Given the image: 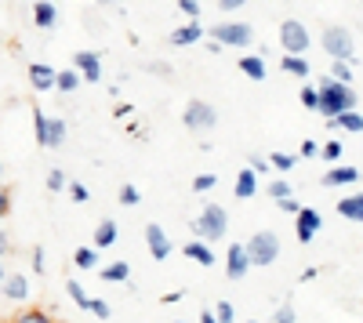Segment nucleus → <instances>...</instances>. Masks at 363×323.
Returning <instances> with one entry per match:
<instances>
[{"instance_id": "1", "label": "nucleus", "mask_w": 363, "mask_h": 323, "mask_svg": "<svg viewBox=\"0 0 363 323\" xmlns=\"http://www.w3.org/2000/svg\"><path fill=\"white\" fill-rule=\"evenodd\" d=\"M316 91H320V106H316V113L323 116V120H335L338 113H345V109H356V91H352V84H342V80H335V76H320V84H316Z\"/></svg>"}, {"instance_id": "2", "label": "nucleus", "mask_w": 363, "mask_h": 323, "mask_svg": "<svg viewBox=\"0 0 363 323\" xmlns=\"http://www.w3.org/2000/svg\"><path fill=\"white\" fill-rule=\"evenodd\" d=\"M189 229H193V237H200L207 244H218L229 232V215H225L222 203H203V211L189 222Z\"/></svg>"}, {"instance_id": "3", "label": "nucleus", "mask_w": 363, "mask_h": 323, "mask_svg": "<svg viewBox=\"0 0 363 323\" xmlns=\"http://www.w3.org/2000/svg\"><path fill=\"white\" fill-rule=\"evenodd\" d=\"M320 47L330 58H345V62H356V40L349 26H327L320 33Z\"/></svg>"}, {"instance_id": "4", "label": "nucleus", "mask_w": 363, "mask_h": 323, "mask_svg": "<svg viewBox=\"0 0 363 323\" xmlns=\"http://www.w3.org/2000/svg\"><path fill=\"white\" fill-rule=\"evenodd\" d=\"M244 247H247L251 266H262V269H265V266H272V261L280 258V237H277L272 229H258Z\"/></svg>"}, {"instance_id": "5", "label": "nucleus", "mask_w": 363, "mask_h": 323, "mask_svg": "<svg viewBox=\"0 0 363 323\" xmlns=\"http://www.w3.org/2000/svg\"><path fill=\"white\" fill-rule=\"evenodd\" d=\"M182 124H186L193 135H203L211 128H218V109L203 102V98H189L186 109H182Z\"/></svg>"}, {"instance_id": "6", "label": "nucleus", "mask_w": 363, "mask_h": 323, "mask_svg": "<svg viewBox=\"0 0 363 323\" xmlns=\"http://www.w3.org/2000/svg\"><path fill=\"white\" fill-rule=\"evenodd\" d=\"M211 40H218L222 47H247L255 44V29L247 22H218L211 26Z\"/></svg>"}, {"instance_id": "7", "label": "nucleus", "mask_w": 363, "mask_h": 323, "mask_svg": "<svg viewBox=\"0 0 363 323\" xmlns=\"http://www.w3.org/2000/svg\"><path fill=\"white\" fill-rule=\"evenodd\" d=\"M280 47H284L287 55H306V51L313 47V37H309L306 22L284 18V22H280Z\"/></svg>"}, {"instance_id": "8", "label": "nucleus", "mask_w": 363, "mask_h": 323, "mask_svg": "<svg viewBox=\"0 0 363 323\" xmlns=\"http://www.w3.org/2000/svg\"><path fill=\"white\" fill-rule=\"evenodd\" d=\"M145 251H149V258H153V261H167L174 254V240L167 237L164 225H157V222L145 225Z\"/></svg>"}, {"instance_id": "9", "label": "nucleus", "mask_w": 363, "mask_h": 323, "mask_svg": "<svg viewBox=\"0 0 363 323\" xmlns=\"http://www.w3.org/2000/svg\"><path fill=\"white\" fill-rule=\"evenodd\" d=\"M320 229H323V215L316 208H301L294 215V237H298V244H313L320 237Z\"/></svg>"}, {"instance_id": "10", "label": "nucleus", "mask_w": 363, "mask_h": 323, "mask_svg": "<svg viewBox=\"0 0 363 323\" xmlns=\"http://www.w3.org/2000/svg\"><path fill=\"white\" fill-rule=\"evenodd\" d=\"M73 69L87 80V84H102V55L99 51H77L73 55Z\"/></svg>"}, {"instance_id": "11", "label": "nucleus", "mask_w": 363, "mask_h": 323, "mask_svg": "<svg viewBox=\"0 0 363 323\" xmlns=\"http://www.w3.org/2000/svg\"><path fill=\"white\" fill-rule=\"evenodd\" d=\"M251 269L255 266L247 258V247L244 244H229V251H225V273H229V280H244Z\"/></svg>"}, {"instance_id": "12", "label": "nucleus", "mask_w": 363, "mask_h": 323, "mask_svg": "<svg viewBox=\"0 0 363 323\" xmlns=\"http://www.w3.org/2000/svg\"><path fill=\"white\" fill-rule=\"evenodd\" d=\"M359 182V171L352 164H330V171L320 178L323 189H338V186H356Z\"/></svg>"}, {"instance_id": "13", "label": "nucleus", "mask_w": 363, "mask_h": 323, "mask_svg": "<svg viewBox=\"0 0 363 323\" xmlns=\"http://www.w3.org/2000/svg\"><path fill=\"white\" fill-rule=\"evenodd\" d=\"M167 40H171L174 47H193L196 40H203V26H200V18H189V22L174 26Z\"/></svg>"}, {"instance_id": "14", "label": "nucleus", "mask_w": 363, "mask_h": 323, "mask_svg": "<svg viewBox=\"0 0 363 323\" xmlns=\"http://www.w3.org/2000/svg\"><path fill=\"white\" fill-rule=\"evenodd\" d=\"M55 76H58L55 66H48V62H29V87H33L37 95L51 91V87H55Z\"/></svg>"}, {"instance_id": "15", "label": "nucleus", "mask_w": 363, "mask_h": 323, "mask_svg": "<svg viewBox=\"0 0 363 323\" xmlns=\"http://www.w3.org/2000/svg\"><path fill=\"white\" fill-rule=\"evenodd\" d=\"M0 295H4L8 302H29V280L22 273H8L4 280H0Z\"/></svg>"}, {"instance_id": "16", "label": "nucleus", "mask_w": 363, "mask_h": 323, "mask_svg": "<svg viewBox=\"0 0 363 323\" xmlns=\"http://www.w3.org/2000/svg\"><path fill=\"white\" fill-rule=\"evenodd\" d=\"M182 254H186L189 261H196V266H203V269L215 266V251H211V244L200 240V237H193L189 244H182Z\"/></svg>"}, {"instance_id": "17", "label": "nucleus", "mask_w": 363, "mask_h": 323, "mask_svg": "<svg viewBox=\"0 0 363 323\" xmlns=\"http://www.w3.org/2000/svg\"><path fill=\"white\" fill-rule=\"evenodd\" d=\"M236 69L244 73L247 80H255V84H262L265 76H269V66H265V55H244L236 62Z\"/></svg>"}, {"instance_id": "18", "label": "nucleus", "mask_w": 363, "mask_h": 323, "mask_svg": "<svg viewBox=\"0 0 363 323\" xmlns=\"http://www.w3.org/2000/svg\"><path fill=\"white\" fill-rule=\"evenodd\" d=\"M258 189H262V182H258V174H255L251 167H244V171L236 174V186H233V196H236V200H251Z\"/></svg>"}, {"instance_id": "19", "label": "nucleus", "mask_w": 363, "mask_h": 323, "mask_svg": "<svg viewBox=\"0 0 363 323\" xmlns=\"http://www.w3.org/2000/svg\"><path fill=\"white\" fill-rule=\"evenodd\" d=\"M338 215H342L345 222L363 225V193H349V196H342V200H338Z\"/></svg>"}, {"instance_id": "20", "label": "nucleus", "mask_w": 363, "mask_h": 323, "mask_svg": "<svg viewBox=\"0 0 363 323\" xmlns=\"http://www.w3.org/2000/svg\"><path fill=\"white\" fill-rule=\"evenodd\" d=\"M33 26L44 29V33L58 26V8L51 4V0H37V4H33Z\"/></svg>"}, {"instance_id": "21", "label": "nucleus", "mask_w": 363, "mask_h": 323, "mask_svg": "<svg viewBox=\"0 0 363 323\" xmlns=\"http://www.w3.org/2000/svg\"><path fill=\"white\" fill-rule=\"evenodd\" d=\"M116 237H120L116 218H102V222L95 225V237H91V244H95L99 251H106V247H113V244H116Z\"/></svg>"}, {"instance_id": "22", "label": "nucleus", "mask_w": 363, "mask_h": 323, "mask_svg": "<svg viewBox=\"0 0 363 323\" xmlns=\"http://www.w3.org/2000/svg\"><path fill=\"white\" fill-rule=\"evenodd\" d=\"M280 69H284L287 76H298V80H306V76L313 73V66H309L306 55H287V51H284V58H280Z\"/></svg>"}, {"instance_id": "23", "label": "nucleus", "mask_w": 363, "mask_h": 323, "mask_svg": "<svg viewBox=\"0 0 363 323\" xmlns=\"http://www.w3.org/2000/svg\"><path fill=\"white\" fill-rule=\"evenodd\" d=\"M66 138H69V124L62 116H48V145L44 149H58V145H66Z\"/></svg>"}, {"instance_id": "24", "label": "nucleus", "mask_w": 363, "mask_h": 323, "mask_svg": "<svg viewBox=\"0 0 363 323\" xmlns=\"http://www.w3.org/2000/svg\"><path fill=\"white\" fill-rule=\"evenodd\" d=\"M327 128H342V131H352V135H359L363 131V113L359 109H345V113H338L335 120H327Z\"/></svg>"}, {"instance_id": "25", "label": "nucleus", "mask_w": 363, "mask_h": 323, "mask_svg": "<svg viewBox=\"0 0 363 323\" xmlns=\"http://www.w3.org/2000/svg\"><path fill=\"white\" fill-rule=\"evenodd\" d=\"M99 276L106 283H131V266H128V261H109V266H102Z\"/></svg>"}, {"instance_id": "26", "label": "nucleus", "mask_w": 363, "mask_h": 323, "mask_svg": "<svg viewBox=\"0 0 363 323\" xmlns=\"http://www.w3.org/2000/svg\"><path fill=\"white\" fill-rule=\"evenodd\" d=\"M80 84H84V76H80L77 69H58V76H55V87H58L62 95H77Z\"/></svg>"}, {"instance_id": "27", "label": "nucleus", "mask_w": 363, "mask_h": 323, "mask_svg": "<svg viewBox=\"0 0 363 323\" xmlns=\"http://www.w3.org/2000/svg\"><path fill=\"white\" fill-rule=\"evenodd\" d=\"M73 266L84 269V273L99 269V247H95V244H91V247H77V251H73Z\"/></svg>"}, {"instance_id": "28", "label": "nucleus", "mask_w": 363, "mask_h": 323, "mask_svg": "<svg viewBox=\"0 0 363 323\" xmlns=\"http://www.w3.org/2000/svg\"><path fill=\"white\" fill-rule=\"evenodd\" d=\"M33 138H37L40 149L48 145V113H44L40 106H33Z\"/></svg>"}, {"instance_id": "29", "label": "nucleus", "mask_w": 363, "mask_h": 323, "mask_svg": "<svg viewBox=\"0 0 363 323\" xmlns=\"http://www.w3.org/2000/svg\"><path fill=\"white\" fill-rule=\"evenodd\" d=\"M15 323H55V316L44 312V309H22V312L15 316Z\"/></svg>"}, {"instance_id": "30", "label": "nucleus", "mask_w": 363, "mask_h": 323, "mask_svg": "<svg viewBox=\"0 0 363 323\" xmlns=\"http://www.w3.org/2000/svg\"><path fill=\"white\" fill-rule=\"evenodd\" d=\"M342 153H345V149H342V142H338V138H330V142L320 145V160H327V164H338Z\"/></svg>"}, {"instance_id": "31", "label": "nucleus", "mask_w": 363, "mask_h": 323, "mask_svg": "<svg viewBox=\"0 0 363 323\" xmlns=\"http://www.w3.org/2000/svg\"><path fill=\"white\" fill-rule=\"evenodd\" d=\"M84 312H91L95 319H109L113 316V305L106 302V298H87V309Z\"/></svg>"}, {"instance_id": "32", "label": "nucleus", "mask_w": 363, "mask_h": 323, "mask_svg": "<svg viewBox=\"0 0 363 323\" xmlns=\"http://www.w3.org/2000/svg\"><path fill=\"white\" fill-rule=\"evenodd\" d=\"M116 200L124 203V208H138V203H142V189H138V186H120Z\"/></svg>"}, {"instance_id": "33", "label": "nucleus", "mask_w": 363, "mask_h": 323, "mask_svg": "<svg viewBox=\"0 0 363 323\" xmlns=\"http://www.w3.org/2000/svg\"><path fill=\"white\" fill-rule=\"evenodd\" d=\"M66 186H69V178H66V171H58V167H51V171H48V193H66Z\"/></svg>"}, {"instance_id": "34", "label": "nucleus", "mask_w": 363, "mask_h": 323, "mask_svg": "<svg viewBox=\"0 0 363 323\" xmlns=\"http://www.w3.org/2000/svg\"><path fill=\"white\" fill-rule=\"evenodd\" d=\"M66 295H69L80 309H87V298H91V295L84 290V283H80V280H66Z\"/></svg>"}, {"instance_id": "35", "label": "nucleus", "mask_w": 363, "mask_h": 323, "mask_svg": "<svg viewBox=\"0 0 363 323\" xmlns=\"http://www.w3.org/2000/svg\"><path fill=\"white\" fill-rule=\"evenodd\" d=\"M269 164H272V171H294L298 157L294 153H269Z\"/></svg>"}, {"instance_id": "36", "label": "nucleus", "mask_w": 363, "mask_h": 323, "mask_svg": "<svg viewBox=\"0 0 363 323\" xmlns=\"http://www.w3.org/2000/svg\"><path fill=\"white\" fill-rule=\"evenodd\" d=\"M330 76L342 80V84H352V62H345V58H335V66H330Z\"/></svg>"}, {"instance_id": "37", "label": "nucleus", "mask_w": 363, "mask_h": 323, "mask_svg": "<svg viewBox=\"0 0 363 323\" xmlns=\"http://www.w3.org/2000/svg\"><path fill=\"white\" fill-rule=\"evenodd\" d=\"M215 186H218V174H211V171H207V174H196L189 189H193V193H211Z\"/></svg>"}, {"instance_id": "38", "label": "nucleus", "mask_w": 363, "mask_h": 323, "mask_svg": "<svg viewBox=\"0 0 363 323\" xmlns=\"http://www.w3.org/2000/svg\"><path fill=\"white\" fill-rule=\"evenodd\" d=\"M66 193H69V200H73V203H87V200H91V189H87L84 182H69V186H66Z\"/></svg>"}, {"instance_id": "39", "label": "nucleus", "mask_w": 363, "mask_h": 323, "mask_svg": "<svg viewBox=\"0 0 363 323\" xmlns=\"http://www.w3.org/2000/svg\"><path fill=\"white\" fill-rule=\"evenodd\" d=\"M298 98H301V106H306V109H313V113H316V106H320V91H316L313 84L301 87V95H298Z\"/></svg>"}, {"instance_id": "40", "label": "nucleus", "mask_w": 363, "mask_h": 323, "mask_svg": "<svg viewBox=\"0 0 363 323\" xmlns=\"http://www.w3.org/2000/svg\"><path fill=\"white\" fill-rule=\"evenodd\" d=\"M211 312L218 316V323H236V309H233V302H218Z\"/></svg>"}, {"instance_id": "41", "label": "nucleus", "mask_w": 363, "mask_h": 323, "mask_svg": "<svg viewBox=\"0 0 363 323\" xmlns=\"http://www.w3.org/2000/svg\"><path fill=\"white\" fill-rule=\"evenodd\" d=\"M247 167H251V171L258 174V178H265V174L272 171V164H269L265 157H258V153H255V157H247Z\"/></svg>"}, {"instance_id": "42", "label": "nucleus", "mask_w": 363, "mask_h": 323, "mask_svg": "<svg viewBox=\"0 0 363 323\" xmlns=\"http://www.w3.org/2000/svg\"><path fill=\"white\" fill-rule=\"evenodd\" d=\"M265 193H269L272 200H284V196H291V182L277 178V182H272V186H265Z\"/></svg>"}, {"instance_id": "43", "label": "nucleus", "mask_w": 363, "mask_h": 323, "mask_svg": "<svg viewBox=\"0 0 363 323\" xmlns=\"http://www.w3.org/2000/svg\"><path fill=\"white\" fill-rule=\"evenodd\" d=\"M178 11L186 15V18H200L203 8H200V0H178Z\"/></svg>"}, {"instance_id": "44", "label": "nucleus", "mask_w": 363, "mask_h": 323, "mask_svg": "<svg viewBox=\"0 0 363 323\" xmlns=\"http://www.w3.org/2000/svg\"><path fill=\"white\" fill-rule=\"evenodd\" d=\"M33 273H37V276L48 273V251H44V247H33Z\"/></svg>"}, {"instance_id": "45", "label": "nucleus", "mask_w": 363, "mask_h": 323, "mask_svg": "<svg viewBox=\"0 0 363 323\" xmlns=\"http://www.w3.org/2000/svg\"><path fill=\"white\" fill-rule=\"evenodd\" d=\"M277 208H280L284 215H291V218H294V215L301 211V203H298V200H294V193H291V196H284V200H277Z\"/></svg>"}, {"instance_id": "46", "label": "nucleus", "mask_w": 363, "mask_h": 323, "mask_svg": "<svg viewBox=\"0 0 363 323\" xmlns=\"http://www.w3.org/2000/svg\"><path fill=\"white\" fill-rule=\"evenodd\" d=\"M8 215H11V189L0 186V222H4Z\"/></svg>"}, {"instance_id": "47", "label": "nucleus", "mask_w": 363, "mask_h": 323, "mask_svg": "<svg viewBox=\"0 0 363 323\" xmlns=\"http://www.w3.org/2000/svg\"><path fill=\"white\" fill-rule=\"evenodd\" d=\"M277 323H294V305H280L277 309Z\"/></svg>"}, {"instance_id": "48", "label": "nucleus", "mask_w": 363, "mask_h": 323, "mask_svg": "<svg viewBox=\"0 0 363 323\" xmlns=\"http://www.w3.org/2000/svg\"><path fill=\"white\" fill-rule=\"evenodd\" d=\"M247 0H218V11H240Z\"/></svg>"}, {"instance_id": "49", "label": "nucleus", "mask_w": 363, "mask_h": 323, "mask_svg": "<svg viewBox=\"0 0 363 323\" xmlns=\"http://www.w3.org/2000/svg\"><path fill=\"white\" fill-rule=\"evenodd\" d=\"M301 157H320V145L313 138H306V142H301Z\"/></svg>"}, {"instance_id": "50", "label": "nucleus", "mask_w": 363, "mask_h": 323, "mask_svg": "<svg viewBox=\"0 0 363 323\" xmlns=\"http://www.w3.org/2000/svg\"><path fill=\"white\" fill-rule=\"evenodd\" d=\"M182 298H186V290H167L160 302H164V305H174V302H182Z\"/></svg>"}, {"instance_id": "51", "label": "nucleus", "mask_w": 363, "mask_h": 323, "mask_svg": "<svg viewBox=\"0 0 363 323\" xmlns=\"http://www.w3.org/2000/svg\"><path fill=\"white\" fill-rule=\"evenodd\" d=\"M316 276H320V269H316V266H309V269H306V273H301V283H313V280H316Z\"/></svg>"}, {"instance_id": "52", "label": "nucleus", "mask_w": 363, "mask_h": 323, "mask_svg": "<svg viewBox=\"0 0 363 323\" xmlns=\"http://www.w3.org/2000/svg\"><path fill=\"white\" fill-rule=\"evenodd\" d=\"M149 73H157V76H167V73H171V66H164V62H153V66H149Z\"/></svg>"}, {"instance_id": "53", "label": "nucleus", "mask_w": 363, "mask_h": 323, "mask_svg": "<svg viewBox=\"0 0 363 323\" xmlns=\"http://www.w3.org/2000/svg\"><path fill=\"white\" fill-rule=\"evenodd\" d=\"M113 113H116V116H120V120H124V116H131V106H128V102H120V106H116V109H113Z\"/></svg>"}, {"instance_id": "54", "label": "nucleus", "mask_w": 363, "mask_h": 323, "mask_svg": "<svg viewBox=\"0 0 363 323\" xmlns=\"http://www.w3.org/2000/svg\"><path fill=\"white\" fill-rule=\"evenodd\" d=\"M8 254V232H4V225H0V258Z\"/></svg>"}, {"instance_id": "55", "label": "nucleus", "mask_w": 363, "mask_h": 323, "mask_svg": "<svg viewBox=\"0 0 363 323\" xmlns=\"http://www.w3.org/2000/svg\"><path fill=\"white\" fill-rule=\"evenodd\" d=\"M207 51H211V55H222V51H225V47H222V44H218V40H207Z\"/></svg>"}, {"instance_id": "56", "label": "nucleus", "mask_w": 363, "mask_h": 323, "mask_svg": "<svg viewBox=\"0 0 363 323\" xmlns=\"http://www.w3.org/2000/svg\"><path fill=\"white\" fill-rule=\"evenodd\" d=\"M200 323H218V316L211 312V309H203V316H200Z\"/></svg>"}, {"instance_id": "57", "label": "nucleus", "mask_w": 363, "mask_h": 323, "mask_svg": "<svg viewBox=\"0 0 363 323\" xmlns=\"http://www.w3.org/2000/svg\"><path fill=\"white\" fill-rule=\"evenodd\" d=\"M99 8H109V4H124V0H95Z\"/></svg>"}, {"instance_id": "58", "label": "nucleus", "mask_w": 363, "mask_h": 323, "mask_svg": "<svg viewBox=\"0 0 363 323\" xmlns=\"http://www.w3.org/2000/svg\"><path fill=\"white\" fill-rule=\"evenodd\" d=\"M8 276V269H4V258H0V280H4Z\"/></svg>"}, {"instance_id": "59", "label": "nucleus", "mask_w": 363, "mask_h": 323, "mask_svg": "<svg viewBox=\"0 0 363 323\" xmlns=\"http://www.w3.org/2000/svg\"><path fill=\"white\" fill-rule=\"evenodd\" d=\"M0 174H4V164H0Z\"/></svg>"}, {"instance_id": "60", "label": "nucleus", "mask_w": 363, "mask_h": 323, "mask_svg": "<svg viewBox=\"0 0 363 323\" xmlns=\"http://www.w3.org/2000/svg\"><path fill=\"white\" fill-rule=\"evenodd\" d=\"M174 323H186V319H174Z\"/></svg>"}, {"instance_id": "61", "label": "nucleus", "mask_w": 363, "mask_h": 323, "mask_svg": "<svg viewBox=\"0 0 363 323\" xmlns=\"http://www.w3.org/2000/svg\"><path fill=\"white\" fill-rule=\"evenodd\" d=\"M251 323H258V319H251Z\"/></svg>"}]
</instances>
